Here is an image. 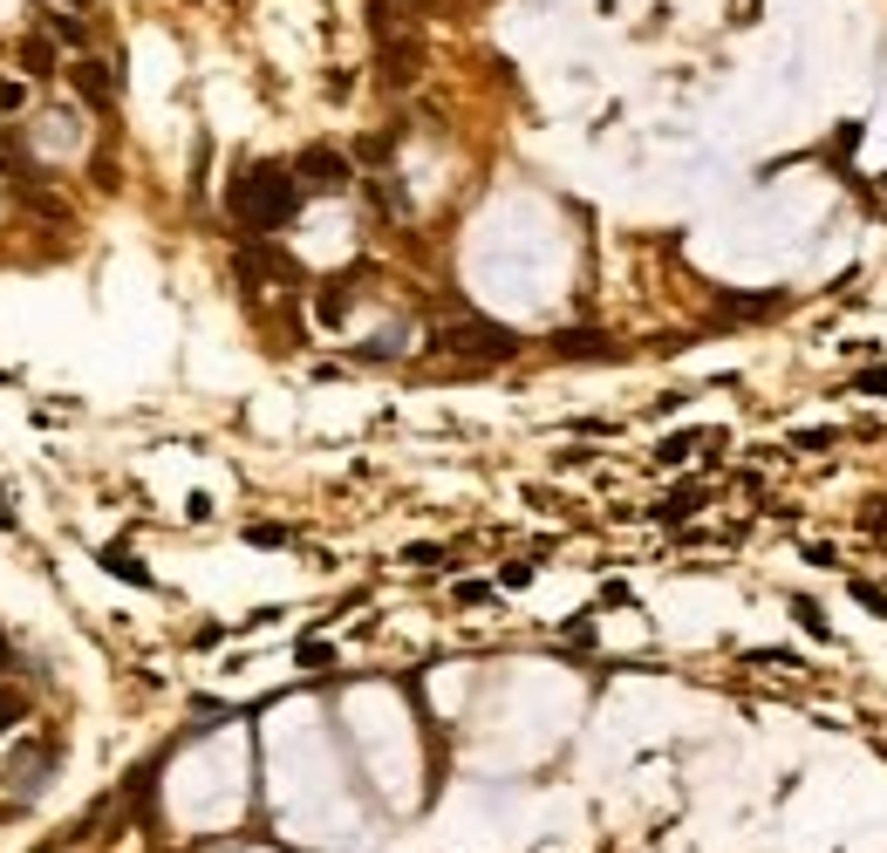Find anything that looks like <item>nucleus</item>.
<instances>
[{"mask_svg":"<svg viewBox=\"0 0 887 853\" xmlns=\"http://www.w3.org/2000/svg\"><path fill=\"white\" fill-rule=\"evenodd\" d=\"M301 178L287 171V164H246L239 178H232V219L246 226V233H280V226H294V212H301Z\"/></svg>","mask_w":887,"mask_h":853,"instance_id":"1","label":"nucleus"},{"mask_svg":"<svg viewBox=\"0 0 887 853\" xmlns=\"http://www.w3.org/2000/svg\"><path fill=\"white\" fill-rule=\"evenodd\" d=\"M430 349L444 355H471V362H512L519 355V335L499 328V321H458V328H437Z\"/></svg>","mask_w":887,"mask_h":853,"instance_id":"2","label":"nucleus"},{"mask_svg":"<svg viewBox=\"0 0 887 853\" xmlns=\"http://www.w3.org/2000/svg\"><path fill=\"white\" fill-rule=\"evenodd\" d=\"M55 758H62L55 744H28V751H14V758H7V792H14V799H28L41 778L55 772Z\"/></svg>","mask_w":887,"mask_h":853,"instance_id":"3","label":"nucleus"},{"mask_svg":"<svg viewBox=\"0 0 887 853\" xmlns=\"http://www.w3.org/2000/svg\"><path fill=\"white\" fill-rule=\"evenodd\" d=\"M294 178H301V192H308V185L335 192V185H348V157H342V151H328V144H314V151H301Z\"/></svg>","mask_w":887,"mask_h":853,"instance_id":"4","label":"nucleus"},{"mask_svg":"<svg viewBox=\"0 0 887 853\" xmlns=\"http://www.w3.org/2000/svg\"><path fill=\"white\" fill-rule=\"evenodd\" d=\"M69 82H76V96L89 103V110H110L116 82H110V62H96V55H76V69H69Z\"/></svg>","mask_w":887,"mask_h":853,"instance_id":"5","label":"nucleus"},{"mask_svg":"<svg viewBox=\"0 0 887 853\" xmlns=\"http://www.w3.org/2000/svg\"><path fill=\"white\" fill-rule=\"evenodd\" d=\"M546 349H553V355H608L615 342H608L601 328H560V335H553Z\"/></svg>","mask_w":887,"mask_h":853,"instance_id":"6","label":"nucleus"},{"mask_svg":"<svg viewBox=\"0 0 887 853\" xmlns=\"http://www.w3.org/2000/svg\"><path fill=\"white\" fill-rule=\"evenodd\" d=\"M103 567H110V574H123L130 587H151V574H144V560H137V553H123V546H110V553H103Z\"/></svg>","mask_w":887,"mask_h":853,"instance_id":"7","label":"nucleus"},{"mask_svg":"<svg viewBox=\"0 0 887 853\" xmlns=\"http://www.w3.org/2000/svg\"><path fill=\"white\" fill-rule=\"evenodd\" d=\"M48 35L62 41V48H89V35H82L76 14H62V7H48Z\"/></svg>","mask_w":887,"mask_h":853,"instance_id":"8","label":"nucleus"},{"mask_svg":"<svg viewBox=\"0 0 887 853\" xmlns=\"http://www.w3.org/2000/svg\"><path fill=\"white\" fill-rule=\"evenodd\" d=\"M847 594L860 601V608H867V615H887V594H881L874 581H847Z\"/></svg>","mask_w":887,"mask_h":853,"instance_id":"9","label":"nucleus"},{"mask_svg":"<svg viewBox=\"0 0 887 853\" xmlns=\"http://www.w3.org/2000/svg\"><path fill=\"white\" fill-rule=\"evenodd\" d=\"M690 451H696V437H690V430H676V437H662V451H656V458H662V465H683Z\"/></svg>","mask_w":887,"mask_h":853,"instance_id":"10","label":"nucleus"},{"mask_svg":"<svg viewBox=\"0 0 887 853\" xmlns=\"http://www.w3.org/2000/svg\"><path fill=\"white\" fill-rule=\"evenodd\" d=\"M792 615H799V621H806V628H812V635H819V642H826V615H819V608H812L806 594H799V601H792Z\"/></svg>","mask_w":887,"mask_h":853,"instance_id":"11","label":"nucleus"},{"mask_svg":"<svg viewBox=\"0 0 887 853\" xmlns=\"http://www.w3.org/2000/svg\"><path fill=\"white\" fill-rule=\"evenodd\" d=\"M301 662H308V669H328L335 649H328V642H301Z\"/></svg>","mask_w":887,"mask_h":853,"instance_id":"12","label":"nucleus"},{"mask_svg":"<svg viewBox=\"0 0 887 853\" xmlns=\"http://www.w3.org/2000/svg\"><path fill=\"white\" fill-rule=\"evenodd\" d=\"M7 724H21V697H14V690H0V731H7Z\"/></svg>","mask_w":887,"mask_h":853,"instance_id":"13","label":"nucleus"},{"mask_svg":"<svg viewBox=\"0 0 887 853\" xmlns=\"http://www.w3.org/2000/svg\"><path fill=\"white\" fill-rule=\"evenodd\" d=\"M246 540H253V546H287V533H280V526H253Z\"/></svg>","mask_w":887,"mask_h":853,"instance_id":"14","label":"nucleus"},{"mask_svg":"<svg viewBox=\"0 0 887 853\" xmlns=\"http://www.w3.org/2000/svg\"><path fill=\"white\" fill-rule=\"evenodd\" d=\"M860 389H867V396H887V369H867V376H860Z\"/></svg>","mask_w":887,"mask_h":853,"instance_id":"15","label":"nucleus"},{"mask_svg":"<svg viewBox=\"0 0 887 853\" xmlns=\"http://www.w3.org/2000/svg\"><path fill=\"white\" fill-rule=\"evenodd\" d=\"M76 7H82V0H76Z\"/></svg>","mask_w":887,"mask_h":853,"instance_id":"16","label":"nucleus"}]
</instances>
